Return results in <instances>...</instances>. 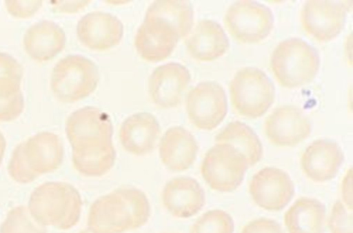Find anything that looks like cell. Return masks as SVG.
Returning <instances> with one entry per match:
<instances>
[{"mask_svg": "<svg viewBox=\"0 0 353 233\" xmlns=\"http://www.w3.org/2000/svg\"><path fill=\"white\" fill-rule=\"evenodd\" d=\"M179 39L174 28L166 21L145 17L135 35L134 45L145 60L159 61L171 54Z\"/></svg>", "mask_w": 353, "mask_h": 233, "instance_id": "obj_14", "label": "cell"}, {"mask_svg": "<svg viewBox=\"0 0 353 233\" xmlns=\"http://www.w3.org/2000/svg\"><path fill=\"white\" fill-rule=\"evenodd\" d=\"M159 156L163 164L172 172L189 169L194 163L199 145L194 136L181 126L171 127L161 137Z\"/></svg>", "mask_w": 353, "mask_h": 233, "instance_id": "obj_19", "label": "cell"}, {"mask_svg": "<svg viewBox=\"0 0 353 233\" xmlns=\"http://www.w3.org/2000/svg\"><path fill=\"white\" fill-rule=\"evenodd\" d=\"M145 17L166 21L174 28L179 37L183 38L192 30L194 12L188 1H156L148 8Z\"/></svg>", "mask_w": 353, "mask_h": 233, "instance_id": "obj_25", "label": "cell"}, {"mask_svg": "<svg viewBox=\"0 0 353 233\" xmlns=\"http://www.w3.org/2000/svg\"><path fill=\"white\" fill-rule=\"evenodd\" d=\"M65 34L56 23L43 20L30 26L26 31L23 44L32 59L43 62L57 56L65 47Z\"/></svg>", "mask_w": 353, "mask_h": 233, "instance_id": "obj_22", "label": "cell"}, {"mask_svg": "<svg viewBox=\"0 0 353 233\" xmlns=\"http://www.w3.org/2000/svg\"><path fill=\"white\" fill-rule=\"evenodd\" d=\"M65 133L72 152H88L113 144L110 116L94 107H84L71 113L65 121Z\"/></svg>", "mask_w": 353, "mask_h": 233, "instance_id": "obj_7", "label": "cell"}, {"mask_svg": "<svg viewBox=\"0 0 353 233\" xmlns=\"http://www.w3.org/2000/svg\"><path fill=\"white\" fill-rule=\"evenodd\" d=\"M185 43L190 54L201 61H212L222 57L230 47L224 30L211 19L199 21L186 37Z\"/></svg>", "mask_w": 353, "mask_h": 233, "instance_id": "obj_21", "label": "cell"}, {"mask_svg": "<svg viewBox=\"0 0 353 233\" xmlns=\"http://www.w3.org/2000/svg\"><path fill=\"white\" fill-rule=\"evenodd\" d=\"M190 79L188 68L178 63L171 62L156 68L148 80L152 101L163 109L177 106Z\"/></svg>", "mask_w": 353, "mask_h": 233, "instance_id": "obj_13", "label": "cell"}, {"mask_svg": "<svg viewBox=\"0 0 353 233\" xmlns=\"http://www.w3.org/2000/svg\"><path fill=\"white\" fill-rule=\"evenodd\" d=\"M248 168L240 151L230 144L216 143L203 157L201 174L211 189L230 192L241 184Z\"/></svg>", "mask_w": 353, "mask_h": 233, "instance_id": "obj_6", "label": "cell"}, {"mask_svg": "<svg viewBox=\"0 0 353 233\" xmlns=\"http://www.w3.org/2000/svg\"><path fill=\"white\" fill-rule=\"evenodd\" d=\"M308 117L299 108L285 105L275 108L266 118L264 132L268 141L278 147H293L310 134Z\"/></svg>", "mask_w": 353, "mask_h": 233, "instance_id": "obj_12", "label": "cell"}, {"mask_svg": "<svg viewBox=\"0 0 353 233\" xmlns=\"http://www.w3.org/2000/svg\"><path fill=\"white\" fill-rule=\"evenodd\" d=\"M224 25L236 41L256 43L265 39L274 26V17L266 6L253 1H238L229 6Z\"/></svg>", "mask_w": 353, "mask_h": 233, "instance_id": "obj_8", "label": "cell"}, {"mask_svg": "<svg viewBox=\"0 0 353 233\" xmlns=\"http://www.w3.org/2000/svg\"><path fill=\"white\" fill-rule=\"evenodd\" d=\"M21 65L11 55L0 52V97H10L21 91Z\"/></svg>", "mask_w": 353, "mask_h": 233, "instance_id": "obj_27", "label": "cell"}, {"mask_svg": "<svg viewBox=\"0 0 353 233\" xmlns=\"http://www.w3.org/2000/svg\"><path fill=\"white\" fill-rule=\"evenodd\" d=\"M327 227L330 233H353V210L341 200L336 201L331 209Z\"/></svg>", "mask_w": 353, "mask_h": 233, "instance_id": "obj_30", "label": "cell"}, {"mask_svg": "<svg viewBox=\"0 0 353 233\" xmlns=\"http://www.w3.org/2000/svg\"><path fill=\"white\" fill-rule=\"evenodd\" d=\"M325 207L316 199L301 197L285 212L284 225L288 233H324Z\"/></svg>", "mask_w": 353, "mask_h": 233, "instance_id": "obj_23", "label": "cell"}, {"mask_svg": "<svg viewBox=\"0 0 353 233\" xmlns=\"http://www.w3.org/2000/svg\"><path fill=\"white\" fill-rule=\"evenodd\" d=\"M0 233H47V230L33 219L28 207L19 205L8 212Z\"/></svg>", "mask_w": 353, "mask_h": 233, "instance_id": "obj_28", "label": "cell"}, {"mask_svg": "<svg viewBox=\"0 0 353 233\" xmlns=\"http://www.w3.org/2000/svg\"><path fill=\"white\" fill-rule=\"evenodd\" d=\"M156 117L148 112H139L128 117L121 124L119 139L129 153L143 156L151 152L160 135Z\"/></svg>", "mask_w": 353, "mask_h": 233, "instance_id": "obj_20", "label": "cell"}, {"mask_svg": "<svg viewBox=\"0 0 353 233\" xmlns=\"http://www.w3.org/2000/svg\"><path fill=\"white\" fill-rule=\"evenodd\" d=\"M116 152L113 144L97 150L72 152V162L74 168L86 176H101L113 167Z\"/></svg>", "mask_w": 353, "mask_h": 233, "instance_id": "obj_26", "label": "cell"}, {"mask_svg": "<svg viewBox=\"0 0 353 233\" xmlns=\"http://www.w3.org/2000/svg\"><path fill=\"white\" fill-rule=\"evenodd\" d=\"M341 201L350 210H353V172L352 168L348 169L344 174L341 183Z\"/></svg>", "mask_w": 353, "mask_h": 233, "instance_id": "obj_35", "label": "cell"}, {"mask_svg": "<svg viewBox=\"0 0 353 233\" xmlns=\"http://www.w3.org/2000/svg\"><path fill=\"white\" fill-rule=\"evenodd\" d=\"M78 233H92V232L88 229H87V230H82L80 232H79Z\"/></svg>", "mask_w": 353, "mask_h": 233, "instance_id": "obj_38", "label": "cell"}, {"mask_svg": "<svg viewBox=\"0 0 353 233\" xmlns=\"http://www.w3.org/2000/svg\"><path fill=\"white\" fill-rule=\"evenodd\" d=\"M347 8L342 3L331 1H307L300 13L304 31L319 42H327L343 29Z\"/></svg>", "mask_w": 353, "mask_h": 233, "instance_id": "obj_11", "label": "cell"}, {"mask_svg": "<svg viewBox=\"0 0 353 233\" xmlns=\"http://www.w3.org/2000/svg\"><path fill=\"white\" fill-rule=\"evenodd\" d=\"M186 111L190 122L196 128L203 130L216 128L228 112L223 88L214 81L197 84L187 95Z\"/></svg>", "mask_w": 353, "mask_h": 233, "instance_id": "obj_9", "label": "cell"}, {"mask_svg": "<svg viewBox=\"0 0 353 233\" xmlns=\"http://www.w3.org/2000/svg\"><path fill=\"white\" fill-rule=\"evenodd\" d=\"M161 200L171 215L181 219L196 215L205 203L202 187L196 180L188 176L176 177L167 182Z\"/></svg>", "mask_w": 353, "mask_h": 233, "instance_id": "obj_18", "label": "cell"}, {"mask_svg": "<svg viewBox=\"0 0 353 233\" xmlns=\"http://www.w3.org/2000/svg\"><path fill=\"white\" fill-rule=\"evenodd\" d=\"M24 109L21 90L10 97H0V121L10 122L17 119Z\"/></svg>", "mask_w": 353, "mask_h": 233, "instance_id": "obj_32", "label": "cell"}, {"mask_svg": "<svg viewBox=\"0 0 353 233\" xmlns=\"http://www.w3.org/2000/svg\"><path fill=\"white\" fill-rule=\"evenodd\" d=\"M8 13L14 17L26 19L34 15L41 7L42 1H4Z\"/></svg>", "mask_w": 353, "mask_h": 233, "instance_id": "obj_33", "label": "cell"}, {"mask_svg": "<svg viewBox=\"0 0 353 233\" xmlns=\"http://www.w3.org/2000/svg\"><path fill=\"white\" fill-rule=\"evenodd\" d=\"M8 172L12 180L19 183H28L37 177L30 170L23 158L21 144L14 149L8 165Z\"/></svg>", "mask_w": 353, "mask_h": 233, "instance_id": "obj_31", "label": "cell"}, {"mask_svg": "<svg viewBox=\"0 0 353 233\" xmlns=\"http://www.w3.org/2000/svg\"><path fill=\"white\" fill-rule=\"evenodd\" d=\"M99 80L98 68L92 61L80 55H69L53 68L50 88L58 100L73 103L91 94Z\"/></svg>", "mask_w": 353, "mask_h": 233, "instance_id": "obj_5", "label": "cell"}, {"mask_svg": "<svg viewBox=\"0 0 353 233\" xmlns=\"http://www.w3.org/2000/svg\"><path fill=\"white\" fill-rule=\"evenodd\" d=\"M241 233H284L281 225L268 218L254 219L242 228Z\"/></svg>", "mask_w": 353, "mask_h": 233, "instance_id": "obj_34", "label": "cell"}, {"mask_svg": "<svg viewBox=\"0 0 353 233\" xmlns=\"http://www.w3.org/2000/svg\"><path fill=\"white\" fill-rule=\"evenodd\" d=\"M82 201L78 190L65 182H46L31 193L28 209L43 226L61 230L75 226L81 216Z\"/></svg>", "mask_w": 353, "mask_h": 233, "instance_id": "obj_2", "label": "cell"}, {"mask_svg": "<svg viewBox=\"0 0 353 233\" xmlns=\"http://www.w3.org/2000/svg\"><path fill=\"white\" fill-rule=\"evenodd\" d=\"M232 105L240 115L256 119L263 116L275 99V88L261 70L245 67L238 70L229 85Z\"/></svg>", "mask_w": 353, "mask_h": 233, "instance_id": "obj_4", "label": "cell"}, {"mask_svg": "<svg viewBox=\"0 0 353 233\" xmlns=\"http://www.w3.org/2000/svg\"><path fill=\"white\" fill-rule=\"evenodd\" d=\"M150 215V203L143 192L119 188L92 203L87 225L92 233H123L144 225Z\"/></svg>", "mask_w": 353, "mask_h": 233, "instance_id": "obj_1", "label": "cell"}, {"mask_svg": "<svg viewBox=\"0 0 353 233\" xmlns=\"http://www.w3.org/2000/svg\"><path fill=\"white\" fill-rule=\"evenodd\" d=\"M6 148V141L3 134L0 131V166L2 163Z\"/></svg>", "mask_w": 353, "mask_h": 233, "instance_id": "obj_37", "label": "cell"}, {"mask_svg": "<svg viewBox=\"0 0 353 233\" xmlns=\"http://www.w3.org/2000/svg\"><path fill=\"white\" fill-rule=\"evenodd\" d=\"M216 143H228L246 158L249 167L256 165L263 156L262 143L255 132L245 123L234 121L225 126L215 136Z\"/></svg>", "mask_w": 353, "mask_h": 233, "instance_id": "obj_24", "label": "cell"}, {"mask_svg": "<svg viewBox=\"0 0 353 233\" xmlns=\"http://www.w3.org/2000/svg\"><path fill=\"white\" fill-rule=\"evenodd\" d=\"M21 144L25 161L37 178L61 167L64 149L61 140L56 134L48 131L40 132Z\"/></svg>", "mask_w": 353, "mask_h": 233, "instance_id": "obj_16", "label": "cell"}, {"mask_svg": "<svg viewBox=\"0 0 353 233\" xmlns=\"http://www.w3.org/2000/svg\"><path fill=\"white\" fill-rule=\"evenodd\" d=\"M320 66L316 50L305 41L291 38L280 42L270 57V68L278 83L295 88L310 83Z\"/></svg>", "mask_w": 353, "mask_h": 233, "instance_id": "obj_3", "label": "cell"}, {"mask_svg": "<svg viewBox=\"0 0 353 233\" xmlns=\"http://www.w3.org/2000/svg\"><path fill=\"white\" fill-rule=\"evenodd\" d=\"M77 34L85 46L102 51L119 43L123 34V26L117 17L110 13L92 12L79 21Z\"/></svg>", "mask_w": 353, "mask_h": 233, "instance_id": "obj_17", "label": "cell"}, {"mask_svg": "<svg viewBox=\"0 0 353 233\" xmlns=\"http://www.w3.org/2000/svg\"><path fill=\"white\" fill-rule=\"evenodd\" d=\"M232 217L225 211L214 209L205 212L192 225L190 233H234Z\"/></svg>", "mask_w": 353, "mask_h": 233, "instance_id": "obj_29", "label": "cell"}, {"mask_svg": "<svg viewBox=\"0 0 353 233\" xmlns=\"http://www.w3.org/2000/svg\"><path fill=\"white\" fill-rule=\"evenodd\" d=\"M90 1H51L54 11L62 13H75L83 9Z\"/></svg>", "mask_w": 353, "mask_h": 233, "instance_id": "obj_36", "label": "cell"}, {"mask_svg": "<svg viewBox=\"0 0 353 233\" xmlns=\"http://www.w3.org/2000/svg\"><path fill=\"white\" fill-rule=\"evenodd\" d=\"M249 193L259 207L270 212L285 208L294 195V185L284 170L266 167L255 173L249 184Z\"/></svg>", "mask_w": 353, "mask_h": 233, "instance_id": "obj_10", "label": "cell"}, {"mask_svg": "<svg viewBox=\"0 0 353 233\" xmlns=\"http://www.w3.org/2000/svg\"><path fill=\"white\" fill-rule=\"evenodd\" d=\"M166 233H173V232H166Z\"/></svg>", "mask_w": 353, "mask_h": 233, "instance_id": "obj_39", "label": "cell"}, {"mask_svg": "<svg viewBox=\"0 0 353 233\" xmlns=\"http://www.w3.org/2000/svg\"><path fill=\"white\" fill-rule=\"evenodd\" d=\"M343 161V152L336 142L321 139L314 141L305 149L300 165L310 180L324 183L335 178Z\"/></svg>", "mask_w": 353, "mask_h": 233, "instance_id": "obj_15", "label": "cell"}]
</instances>
